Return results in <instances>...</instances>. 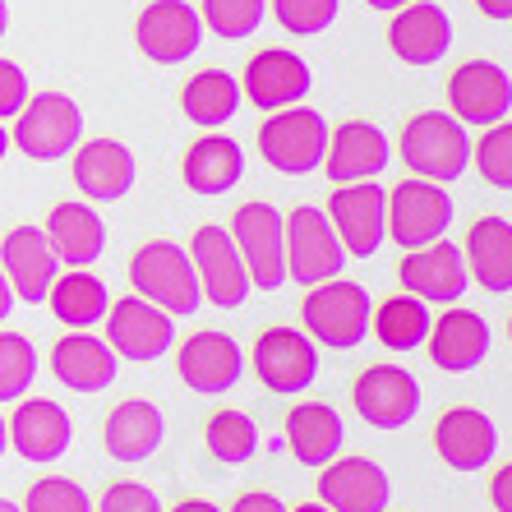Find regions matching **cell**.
I'll return each instance as SVG.
<instances>
[{"label": "cell", "instance_id": "5bb4252c", "mask_svg": "<svg viewBox=\"0 0 512 512\" xmlns=\"http://www.w3.org/2000/svg\"><path fill=\"white\" fill-rule=\"evenodd\" d=\"M107 342L120 360L148 365V360L167 356L171 346H176V319L167 310H157L153 300L125 296L107 314Z\"/></svg>", "mask_w": 512, "mask_h": 512}, {"label": "cell", "instance_id": "2e32d148", "mask_svg": "<svg viewBox=\"0 0 512 512\" xmlns=\"http://www.w3.org/2000/svg\"><path fill=\"white\" fill-rule=\"evenodd\" d=\"M351 402H356L365 425L402 429L420 411V383L402 365H370V370H360L356 383H351Z\"/></svg>", "mask_w": 512, "mask_h": 512}, {"label": "cell", "instance_id": "f5cc1de1", "mask_svg": "<svg viewBox=\"0 0 512 512\" xmlns=\"http://www.w3.org/2000/svg\"><path fill=\"white\" fill-rule=\"evenodd\" d=\"M286 512H333V508H323V503H300V508H286Z\"/></svg>", "mask_w": 512, "mask_h": 512}, {"label": "cell", "instance_id": "7a4b0ae2", "mask_svg": "<svg viewBox=\"0 0 512 512\" xmlns=\"http://www.w3.org/2000/svg\"><path fill=\"white\" fill-rule=\"evenodd\" d=\"M300 319H305V333L314 342L333 346V351H356L370 337L374 300L360 282L328 277V282L310 286V296L300 300Z\"/></svg>", "mask_w": 512, "mask_h": 512}, {"label": "cell", "instance_id": "8992f818", "mask_svg": "<svg viewBox=\"0 0 512 512\" xmlns=\"http://www.w3.org/2000/svg\"><path fill=\"white\" fill-rule=\"evenodd\" d=\"M227 231H231V240H236L245 268H250L254 286L277 291V286L291 282V277H286V217L277 213L268 199L240 203Z\"/></svg>", "mask_w": 512, "mask_h": 512}, {"label": "cell", "instance_id": "6da1fadb", "mask_svg": "<svg viewBox=\"0 0 512 512\" xmlns=\"http://www.w3.org/2000/svg\"><path fill=\"white\" fill-rule=\"evenodd\" d=\"M130 282L134 296L153 300L157 310H167L171 319H185L203 305V286L194 273V259L176 240H148L130 259Z\"/></svg>", "mask_w": 512, "mask_h": 512}, {"label": "cell", "instance_id": "e575fe53", "mask_svg": "<svg viewBox=\"0 0 512 512\" xmlns=\"http://www.w3.org/2000/svg\"><path fill=\"white\" fill-rule=\"evenodd\" d=\"M429 305L425 300H416V296H388L374 310V319H370V328H374V337H379L388 351H416V346H425V337H429Z\"/></svg>", "mask_w": 512, "mask_h": 512}, {"label": "cell", "instance_id": "d4e9b609", "mask_svg": "<svg viewBox=\"0 0 512 512\" xmlns=\"http://www.w3.org/2000/svg\"><path fill=\"white\" fill-rule=\"evenodd\" d=\"M139 180V162L120 139H88L74 148V185L93 203H120Z\"/></svg>", "mask_w": 512, "mask_h": 512}, {"label": "cell", "instance_id": "f35d334b", "mask_svg": "<svg viewBox=\"0 0 512 512\" xmlns=\"http://www.w3.org/2000/svg\"><path fill=\"white\" fill-rule=\"evenodd\" d=\"M471 162L494 190H512V120L489 125L485 139L471 143Z\"/></svg>", "mask_w": 512, "mask_h": 512}, {"label": "cell", "instance_id": "d590c367", "mask_svg": "<svg viewBox=\"0 0 512 512\" xmlns=\"http://www.w3.org/2000/svg\"><path fill=\"white\" fill-rule=\"evenodd\" d=\"M203 443L213 462L222 466H245L254 453H259V425L245 411H217L208 425H203Z\"/></svg>", "mask_w": 512, "mask_h": 512}, {"label": "cell", "instance_id": "4dcf8cb0", "mask_svg": "<svg viewBox=\"0 0 512 512\" xmlns=\"http://www.w3.org/2000/svg\"><path fill=\"white\" fill-rule=\"evenodd\" d=\"M47 305L65 328H74V333H93L97 323H107V314H111V291L97 273H88V268H70V273H60L56 282H51Z\"/></svg>", "mask_w": 512, "mask_h": 512}, {"label": "cell", "instance_id": "681fc988", "mask_svg": "<svg viewBox=\"0 0 512 512\" xmlns=\"http://www.w3.org/2000/svg\"><path fill=\"white\" fill-rule=\"evenodd\" d=\"M370 10H402V5H411V0H365Z\"/></svg>", "mask_w": 512, "mask_h": 512}, {"label": "cell", "instance_id": "e0dca14e", "mask_svg": "<svg viewBox=\"0 0 512 512\" xmlns=\"http://www.w3.org/2000/svg\"><path fill=\"white\" fill-rule=\"evenodd\" d=\"M319 503L333 512H388L393 480L370 457H333L319 466Z\"/></svg>", "mask_w": 512, "mask_h": 512}, {"label": "cell", "instance_id": "816d5d0a", "mask_svg": "<svg viewBox=\"0 0 512 512\" xmlns=\"http://www.w3.org/2000/svg\"><path fill=\"white\" fill-rule=\"evenodd\" d=\"M5 448H10V425H5V416H0V457H5Z\"/></svg>", "mask_w": 512, "mask_h": 512}, {"label": "cell", "instance_id": "44dd1931", "mask_svg": "<svg viewBox=\"0 0 512 512\" xmlns=\"http://www.w3.org/2000/svg\"><path fill=\"white\" fill-rule=\"evenodd\" d=\"M314 88L310 65L286 47H268L259 56H250L245 65V79H240V93L250 97L259 111H282L305 102V93Z\"/></svg>", "mask_w": 512, "mask_h": 512}, {"label": "cell", "instance_id": "7402d4cb", "mask_svg": "<svg viewBox=\"0 0 512 512\" xmlns=\"http://www.w3.org/2000/svg\"><path fill=\"white\" fill-rule=\"evenodd\" d=\"M388 47L397 60L429 70L439 65L453 47V19L443 5H429V0H411L402 10H393V24H388Z\"/></svg>", "mask_w": 512, "mask_h": 512}, {"label": "cell", "instance_id": "4fadbf2b", "mask_svg": "<svg viewBox=\"0 0 512 512\" xmlns=\"http://www.w3.org/2000/svg\"><path fill=\"white\" fill-rule=\"evenodd\" d=\"M254 374L268 393H305L319 379V351L314 337L300 328H263L254 342Z\"/></svg>", "mask_w": 512, "mask_h": 512}, {"label": "cell", "instance_id": "4316f807", "mask_svg": "<svg viewBox=\"0 0 512 512\" xmlns=\"http://www.w3.org/2000/svg\"><path fill=\"white\" fill-rule=\"evenodd\" d=\"M116 351H111L107 337H93V333H74L60 337L51 346V374H56L70 393H107L116 383Z\"/></svg>", "mask_w": 512, "mask_h": 512}, {"label": "cell", "instance_id": "74e56055", "mask_svg": "<svg viewBox=\"0 0 512 512\" xmlns=\"http://www.w3.org/2000/svg\"><path fill=\"white\" fill-rule=\"evenodd\" d=\"M37 379V346L24 333H0V406L28 397Z\"/></svg>", "mask_w": 512, "mask_h": 512}, {"label": "cell", "instance_id": "9f6ffc18", "mask_svg": "<svg viewBox=\"0 0 512 512\" xmlns=\"http://www.w3.org/2000/svg\"><path fill=\"white\" fill-rule=\"evenodd\" d=\"M508 337H512V319H508Z\"/></svg>", "mask_w": 512, "mask_h": 512}, {"label": "cell", "instance_id": "3957f363", "mask_svg": "<svg viewBox=\"0 0 512 512\" xmlns=\"http://www.w3.org/2000/svg\"><path fill=\"white\" fill-rule=\"evenodd\" d=\"M397 157L406 162L411 176L448 185V180H457L466 167H471V139H466L462 120L448 116V111H420V116H411V125L402 130Z\"/></svg>", "mask_w": 512, "mask_h": 512}, {"label": "cell", "instance_id": "8d00e7d4", "mask_svg": "<svg viewBox=\"0 0 512 512\" xmlns=\"http://www.w3.org/2000/svg\"><path fill=\"white\" fill-rule=\"evenodd\" d=\"M263 14H268V0H203L199 19L208 33H217L222 42H245L263 28Z\"/></svg>", "mask_w": 512, "mask_h": 512}, {"label": "cell", "instance_id": "f6af8a7d", "mask_svg": "<svg viewBox=\"0 0 512 512\" xmlns=\"http://www.w3.org/2000/svg\"><path fill=\"white\" fill-rule=\"evenodd\" d=\"M231 512H286V503L277 494H268V489H250V494H240L231 503Z\"/></svg>", "mask_w": 512, "mask_h": 512}, {"label": "cell", "instance_id": "11a10c76", "mask_svg": "<svg viewBox=\"0 0 512 512\" xmlns=\"http://www.w3.org/2000/svg\"><path fill=\"white\" fill-rule=\"evenodd\" d=\"M0 512H24V503H10V499H0Z\"/></svg>", "mask_w": 512, "mask_h": 512}, {"label": "cell", "instance_id": "7bdbcfd3", "mask_svg": "<svg viewBox=\"0 0 512 512\" xmlns=\"http://www.w3.org/2000/svg\"><path fill=\"white\" fill-rule=\"evenodd\" d=\"M28 74L14 65V60H0V120L5 116H19L28 102Z\"/></svg>", "mask_w": 512, "mask_h": 512}, {"label": "cell", "instance_id": "ffe728a7", "mask_svg": "<svg viewBox=\"0 0 512 512\" xmlns=\"http://www.w3.org/2000/svg\"><path fill=\"white\" fill-rule=\"evenodd\" d=\"M393 162V143L370 120H346L328 134L323 171L333 185H356V180H379L383 167Z\"/></svg>", "mask_w": 512, "mask_h": 512}, {"label": "cell", "instance_id": "603a6c76", "mask_svg": "<svg viewBox=\"0 0 512 512\" xmlns=\"http://www.w3.org/2000/svg\"><path fill=\"white\" fill-rule=\"evenodd\" d=\"M489 323L480 319L476 310H466V305H448L439 319L429 323V360L439 365L443 374H471L485 365L489 356Z\"/></svg>", "mask_w": 512, "mask_h": 512}, {"label": "cell", "instance_id": "7dc6e473", "mask_svg": "<svg viewBox=\"0 0 512 512\" xmlns=\"http://www.w3.org/2000/svg\"><path fill=\"white\" fill-rule=\"evenodd\" d=\"M14 305H19V300H14V286H10V277H5V268H0V323L10 319Z\"/></svg>", "mask_w": 512, "mask_h": 512}, {"label": "cell", "instance_id": "1f68e13d", "mask_svg": "<svg viewBox=\"0 0 512 512\" xmlns=\"http://www.w3.org/2000/svg\"><path fill=\"white\" fill-rule=\"evenodd\" d=\"M466 268L485 291L508 296L512 291V222L508 217H476L466 236Z\"/></svg>", "mask_w": 512, "mask_h": 512}, {"label": "cell", "instance_id": "30bf717a", "mask_svg": "<svg viewBox=\"0 0 512 512\" xmlns=\"http://www.w3.org/2000/svg\"><path fill=\"white\" fill-rule=\"evenodd\" d=\"M190 259H194V273H199V286H203V300H208V305H217V310H240V305L250 300V291H254L250 268H245V259H240L227 227L194 231Z\"/></svg>", "mask_w": 512, "mask_h": 512}, {"label": "cell", "instance_id": "c3c4849f", "mask_svg": "<svg viewBox=\"0 0 512 512\" xmlns=\"http://www.w3.org/2000/svg\"><path fill=\"white\" fill-rule=\"evenodd\" d=\"M171 512H222V508H217V503H208V499H180Z\"/></svg>", "mask_w": 512, "mask_h": 512}, {"label": "cell", "instance_id": "9c48e42d", "mask_svg": "<svg viewBox=\"0 0 512 512\" xmlns=\"http://www.w3.org/2000/svg\"><path fill=\"white\" fill-rule=\"evenodd\" d=\"M323 213L333 222L346 259H374L379 245L388 240V190H379L374 180L337 185Z\"/></svg>", "mask_w": 512, "mask_h": 512}, {"label": "cell", "instance_id": "9a60e30c", "mask_svg": "<svg viewBox=\"0 0 512 512\" xmlns=\"http://www.w3.org/2000/svg\"><path fill=\"white\" fill-rule=\"evenodd\" d=\"M448 107L462 125H499L512 116V74L494 60H466L448 79Z\"/></svg>", "mask_w": 512, "mask_h": 512}, {"label": "cell", "instance_id": "f907efd6", "mask_svg": "<svg viewBox=\"0 0 512 512\" xmlns=\"http://www.w3.org/2000/svg\"><path fill=\"white\" fill-rule=\"evenodd\" d=\"M10 33V5H5V0H0V37Z\"/></svg>", "mask_w": 512, "mask_h": 512}, {"label": "cell", "instance_id": "ee69618b", "mask_svg": "<svg viewBox=\"0 0 512 512\" xmlns=\"http://www.w3.org/2000/svg\"><path fill=\"white\" fill-rule=\"evenodd\" d=\"M489 508H494V512H512V462L499 466V471H494V480H489Z\"/></svg>", "mask_w": 512, "mask_h": 512}, {"label": "cell", "instance_id": "bcb514c9", "mask_svg": "<svg viewBox=\"0 0 512 512\" xmlns=\"http://www.w3.org/2000/svg\"><path fill=\"white\" fill-rule=\"evenodd\" d=\"M476 10L485 19H499V24H512V0H476Z\"/></svg>", "mask_w": 512, "mask_h": 512}, {"label": "cell", "instance_id": "7c38bea8", "mask_svg": "<svg viewBox=\"0 0 512 512\" xmlns=\"http://www.w3.org/2000/svg\"><path fill=\"white\" fill-rule=\"evenodd\" d=\"M397 282H402L406 296L425 300V305H453L471 286V268H466V254L457 250L453 240H434V245H420V250L402 254Z\"/></svg>", "mask_w": 512, "mask_h": 512}, {"label": "cell", "instance_id": "ac0fdd59", "mask_svg": "<svg viewBox=\"0 0 512 512\" xmlns=\"http://www.w3.org/2000/svg\"><path fill=\"white\" fill-rule=\"evenodd\" d=\"M74 443V420L70 411L60 402H51V397H19V406H14L10 416V448L24 462H60V457L70 453Z\"/></svg>", "mask_w": 512, "mask_h": 512}, {"label": "cell", "instance_id": "83f0119b", "mask_svg": "<svg viewBox=\"0 0 512 512\" xmlns=\"http://www.w3.org/2000/svg\"><path fill=\"white\" fill-rule=\"evenodd\" d=\"M42 231H47V245L60 259V268H88L107 250V222L88 203H56Z\"/></svg>", "mask_w": 512, "mask_h": 512}, {"label": "cell", "instance_id": "b9f144b4", "mask_svg": "<svg viewBox=\"0 0 512 512\" xmlns=\"http://www.w3.org/2000/svg\"><path fill=\"white\" fill-rule=\"evenodd\" d=\"M97 512H167V508H162V499L143 480H116L97 499Z\"/></svg>", "mask_w": 512, "mask_h": 512}, {"label": "cell", "instance_id": "ab89813d", "mask_svg": "<svg viewBox=\"0 0 512 512\" xmlns=\"http://www.w3.org/2000/svg\"><path fill=\"white\" fill-rule=\"evenodd\" d=\"M277 14V24L291 37H319L337 24V10L342 0H268Z\"/></svg>", "mask_w": 512, "mask_h": 512}, {"label": "cell", "instance_id": "8fae6325", "mask_svg": "<svg viewBox=\"0 0 512 512\" xmlns=\"http://www.w3.org/2000/svg\"><path fill=\"white\" fill-rule=\"evenodd\" d=\"M203 19L190 0H153L134 19V42L153 65H185L203 47Z\"/></svg>", "mask_w": 512, "mask_h": 512}, {"label": "cell", "instance_id": "d6986e66", "mask_svg": "<svg viewBox=\"0 0 512 512\" xmlns=\"http://www.w3.org/2000/svg\"><path fill=\"white\" fill-rule=\"evenodd\" d=\"M176 374L185 379L190 393H203V397L231 393L240 383V374H245V351H240L236 337L208 328V333H194L176 351Z\"/></svg>", "mask_w": 512, "mask_h": 512}, {"label": "cell", "instance_id": "277c9868", "mask_svg": "<svg viewBox=\"0 0 512 512\" xmlns=\"http://www.w3.org/2000/svg\"><path fill=\"white\" fill-rule=\"evenodd\" d=\"M328 120L314 107H282L268 111V120L259 125V153L263 162L282 176H310L323 167V153H328Z\"/></svg>", "mask_w": 512, "mask_h": 512}, {"label": "cell", "instance_id": "db71d44e", "mask_svg": "<svg viewBox=\"0 0 512 512\" xmlns=\"http://www.w3.org/2000/svg\"><path fill=\"white\" fill-rule=\"evenodd\" d=\"M10 143H14V139L5 134V125H0V162H5V153H10Z\"/></svg>", "mask_w": 512, "mask_h": 512}, {"label": "cell", "instance_id": "ba28073f", "mask_svg": "<svg viewBox=\"0 0 512 512\" xmlns=\"http://www.w3.org/2000/svg\"><path fill=\"white\" fill-rule=\"evenodd\" d=\"M342 268H346V250L323 208L300 203L296 213H286V277L291 282L319 286L328 277H342Z\"/></svg>", "mask_w": 512, "mask_h": 512}, {"label": "cell", "instance_id": "cb8c5ba5", "mask_svg": "<svg viewBox=\"0 0 512 512\" xmlns=\"http://www.w3.org/2000/svg\"><path fill=\"white\" fill-rule=\"evenodd\" d=\"M434 448H439L443 466H453L462 476L471 471H485L494 457H499V429L485 411L476 406H453L443 411L439 425H434Z\"/></svg>", "mask_w": 512, "mask_h": 512}, {"label": "cell", "instance_id": "484cf974", "mask_svg": "<svg viewBox=\"0 0 512 512\" xmlns=\"http://www.w3.org/2000/svg\"><path fill=\"white\" fill-rule=\"evenodd\" d=\"M0 268L10 277L19 305H42L51 282L60 277V259L51 254L42 227H14L10 236H5V245H0Z\"/></svg>", "mask_w": 512, "mask_h": 512}, {"label": "cell", "instance_id": "5b68a950", "mask_svg": "<svg viewBox=\"0 0 512 512\" xmlns=\"http://www.w3.org/2000/svg\"><path fill=\"white\" fill-rule=\"evenodd\" d=\"M14 148L33 162H56L84 143V111L65 93H37L14 116Z\"/></svg>", "mask_w": 512, "mask_h": 512}, {"label": "cell", "instance_id": "60d3db41", "mask_svg": "<svg viewBox=\"0 0 512 512\" xmlns=\"http://www.w3.org/2000/svg\"><path fill=\"white\" fill-rule=\"evenodd\" d=\"M24 512H93V499L84 494V485L70 476H42L37 485H28Z\"/></svg>", "mask_w": 512, "mask_h": 512}, {"label": "cell", "instance_id": "836d02e7", "mask_svg": "<svg viewBox=\"0 0 512 512\" xmlns=\"http://www.w3.org/2000/svg\"><path fill=\"white\" fill-rule=\"evenodd\" d=\"M240 102H245V93H240V79L227 70H199L185 84V93H180V107H185V116L194 120V125H203V130H217V125H227L231 116L240 111Z\"/></svg>", "mask_w": 512, "mask_h": 512}, {"label": "cell", "instance_id": "f546056e", "mask_svg": "<svg viewBox=\"0 0 512 512\" xmlns=\"http://www.w3.org/2000/svg\"><path fill=\"white\" fill-rule=\"evenodd\" d=\"M346 443V425L328 402H300L286 411V448L300 466H328Z\"/></svg>", "mask_w": 512, "mask_h": 512}, {"label": "cell", "instance_id": "f1b7e54d", "mask_svg": "<svg viewBox=\"0 0 512 512\" xmlns=\"http://www.w3.org/2000/svg\"><path fill=\"white\" fill-rule=\"evenodd\" d=\"M167 439V420L157 411L153 402H143V397H130V402L111 406L107 425H102V443H107V453L116 462H148V457L162 448Z\"/></svg>", "mask_w": 512, "mask_h": 512}, {"label": "cell", "instance_id": "d6a6232c", "mask_svg": "<svg viewBox=\"0 0 512 512\" xmlns=\"http://www.w3.org/2000/svg\"><path fill=\"white\" fill-rule=\"evenodd\" d=\"M180 176L194 194H227L245 176V153L227 134H203L199 143H190V153L180 162Z\"/></svg>", "mask_w": 512, "mask_h": 512}, {"label": "cell", "instance_id": "52a82bcc", "mask_svg": "<svg viewBox=\"0 0 512 512\" xmlns=\"http://www.w3.org/2000/svg\"><path fill=\"white\" fill-rule=\"evenodd\" d=\"M453 227V199L439 180L406 176L397 190H388V240L402 250H420L448 236Z\"/></svg>", "mask_w": 512, "mask_h": 512}]
</instances>
